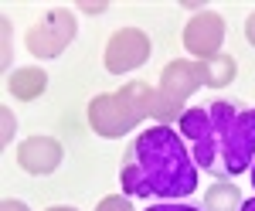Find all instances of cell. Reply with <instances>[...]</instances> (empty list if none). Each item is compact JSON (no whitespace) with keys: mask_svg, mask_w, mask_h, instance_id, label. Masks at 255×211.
Wrapping results in <instances>:
<instances>
[{"mask_svg":"<svg viewBox=\"0 0 255 211\" xmlns=\"http://www.w3.org/2000/svg\"><path fill=\"white\" fill-rule=\"evenodd\" d=\"M180 136L194 143V164L215 177H238L255 160V109L238 102H208L180 113Z\"/></svg>","mask_w":255,"mask_h":211,"instance_id":"6da1fadb","label":"cell"},{"mask_svg":"<svg viewBox=\"0 0 255 211\" xmlns=\"http://www.w3.org/2000/svg\"><path fill=\"white\" fill-rule=\"evenodd\" d=\"M123 191L133 198L177 201L197 191V164L170 126H150L133 140L119 171Z\"/></svg>","mask_w":255,"mask_h":211,"instance_id":"7a4b0ae2","label":"cell"},{"mask_svg":"<svg viewBox=\"0 0 255 211\" xmlns=\"http://www.w3.org/2000/svg\"><path fill=\"white\" fill-rule=\"evenodd\" d=\"M146 92V85H126L123 92H116V96H99L92 99V106H89V119H92V126H96L102 136H123L129 126H136L139 116L146 113L150 106V99L146 102H133V99H139Z\"/></svg>","mask_w":255,"mask_h":211,"instance_id":"3957f363","label":"cell"},{"mask_svg":"<svg viewBox=\"0 0 255 211\" xmlns=\"http://www.w3.org/2000/svg\"><path fill=\"white\" fill-rule=\"evenodd\" d=\"M204 82V65H184V61H174V65H167L163 68V92H160L157 106L150 109V113L157 116H174L177 113V102L187 96L194 85Z\"/></svg>","mask_w":255,"mask_h":211,"instance_id":"277c9868","label":"cell"},{"mask_svg":"<svg viewBox=\"0 0 255 211\" xmlns=\"http://www.w3.org/2000/svg\"><path fill=\"white\" fill-rule=\"evenodd\" d=\"M75 34V20L72 14H65V10H55L44 27H34L31 34H27V48L41 58H51L61 51V44H68Z\"/></svg>","mask_w":255,"mask_h":211,"instance_id":"5b68a950","label":"cell"},{"mask_svg":"<svg viewBox=\"0 0 255 211\" xmlns=\"http://www.w3.org/2000/svg\"><path fill=\"white\" fill-rule=\"evenodd\" d=\"M146 55H150V41L143 38L139 31H119V34H113V41H109L106 68L119 75V72H129V68L143 65Z\"/></svg>","mask_w":255,"mask_h":211,"instance_id":"8992f818","label":"cell"},{"mask_svg":"<svg viewBox=\"0 0 255 211\" xmlns=\"http://www.w3.org/2000/svg\"><path fill=\"white\" fill-rule=\"evenodd\" d=\"M184 41H187V48H191L194 55L215 58V48H218V41H221V20H218L215 14H204V17L191 20Z\"/></svg>","mask_w":255,"mask_h":211,"instance_id":"52a82bcc","label":"cell"},{"mask_svg":"<svg viewBox=\"0 0 255 211\" xmlns=\"http://www.w3.org/2000/svg\"><path fill=\"white\" fill-rule=\"evenodd\" d=\"M58 160H61V150H58V143H51V140H27L20 147V164H24V171H31V174L55 171Z\"/></svg>","mask_w":255,"mask_h":211,"instance_id":"ba28073f","label":"cell"},{"mask_svg":"<svg viewBox=\"0 0 255 211\" xmlns=\"http://www.w3.org/2000/svg\"><path fill=\"white\" fill-rule=\"evenodd\" d=\"M44 72H38V68H20L17 75L10 78V92L14 96H20V99H34L44 89Z\"/></svg>","mask_w":255,"mask_h":211,"instance_id":"9c48e42d","label":"cell"},{"mask_svg":"<svg viewBox=\"0 0 255 211\" xmlns=\"http://www.w3.org/2000/svg\"><path fill=\"white\" fill-rule=\"evenodd\" d=\"M232 75H235V58L218 55V58H208L204 61V82L208 85H228Z\"/></svg>","mask_w":255,"mask_h":211,"instance_id":"30bf717a","label":"cell"},{"mask_svg":"<svg viewBox=\"0 0 255 211\" xmlns=\"http://www.w3.org/2000/svg\"><path fill=\"white\" fill-rule=\"evenodd\" d=\"M235 208H238V188L218 184L215 191H208V211H235Z\"/></svg>","mask_w":255,"mask_h":211,"instance_id":"8fae6325","label":"cell"},{"mask_svg":"<svg viewBox=\"0 0 255 211\" xmlns=\"http://www.w3.org/2000/svg\"><path fill=\"white\" fill-rule=\"evenodd\" d=\"M99 211H133V208H129V201H123V198H109V201H102Z\"/></svg>","mask_w":255,"mask_h":211,"instance_id":"7c38bea8","label":"cell"},{"mask_svg":"<svg viewBox=\"0 0 255 211\" xmlns=\"http://www.w3.org/2000/svg\"><path fill=\"white\" fill-rule=\"evenodd\" d=\"M146 211H197L191 205H174V201H163V205H150Z\"/></svg>","mask_w":255,"mask_h":211,"instance_id":"4fadbf2b","label":"cell"},{"mask_svg":"<svg viewBox=\"0 0 255 211\" xmlns=\"http://www.w3.org/2000/svg\"><path fill=\"white\" fill-rule=\"evenodd\" d=\"M245 34H249V41H252V44H255V14H252V17H249V24H245Z\"/></svg>","mask_w":255,"mask_h":211,"instance_id":"5bb4252c","label":"cell"},{"mask_svg":"<svg viewBox=\"0 0 255 211\" xmlns=\"http://www.w3.org/2000/svg\"><path fill=\"white\" fill-rule=\"evenodd\" d=\"M238 211H255V198H252V201H242V208H238Z\"/></svg>","mask_w":255,"mask_h":211,"instance_id":"9a60e30c","label":"cell"},{"mask_svg":"<svg viewBox=\"0 0 255 211\" xmlns=\"http://www.w3.org/2000/svg\"><path fill=\"white\" fill-rule=\"evenodd\" d=\"M252 188H255V164H252Z\"/></svg>","mask_w":255,"mask_h":211,"instance_id":"2e32d148","label":"cell"},{"mask_svg":"<svg viewBox=\"0 0 255 211\" xmlns=\"http://www.w3.org/2000/svg\"><path fill=\"white\" fill-rule=\"evenodd\" d=\"M51 211H72V208H51Z\"/></svg>","mask_w":255,"mask_h":211,"instance_id":"e0dca14e","label":"cell"}]
</instances>
